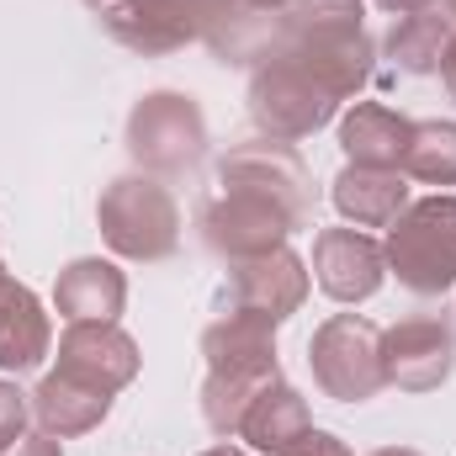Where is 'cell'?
Returning <instances> with one entry per match:
<instances>
[{
  "instance_id": "26",
  "label": "cell",
  "mask_w": 456,
  "mask_h": 456,
  "mask_svg": "<svg viewBox=\"0 0 456 456\" xmlns=\"http://www.w3.org/2000/svg\"><path fill=\"white\" fill-rule=\"evenodd\" d=\"M436 75L446 80V91H452V102H456V32H452V43H446V53H441V69Z\"/></svg>"
},
{
  "instance_id": "25",
  "label": "cell",
  "mask_w": 456,
  "mask_h": 456,
  "mask_svg": "<svg viewBox=\"0 0 456 456\" xmlns=\"http://www.w3.org/2000/svg\"><path fill=\"white\" fill-rule=\"evenodd\" d=\"M387 16H414V11H430V5H441V0H377Z\"/></svg>"
},
{
  "instance_id": "8",
  "label": "cell",
  "mask_w": 456,
  "mask_h": 456,
  "mask_svg": "<svg viewBox=\"0 0 456 456\" xmlns=\"http://www.w3.org/2000/svg\"><path fill=\"white\" fill-rule=\"evenodd\" d=\"M308 303V260L287 244L255 260H233L218 292V314H255L265 324H287Z\"/></svg>"
},
{
  "instance_id": "29",
  "label": "cell",
  "mask_w": 456,
  "mask_h": 456,
  "mask_svg": "<svg viewBox=\"0 0 456 456\" xmlns=\"http://www.w3.org/2000/svg\"><path fill=\"white\" fill-rule=\"evenodd\" d=\"M202 456H244L239 446H213V452H202Z\"/></svg>"
},
{
  "instance_id": "16",
  "label": "cell",
  "mask_w": 456,
  "mask_h": 456,
  "mask_svg": "<svg viewBox=\"0 0 456 456\" xmlns=\"http://www.w3.org/2000/svg\"><path fill=\"white\" fill-rule=\"evenodd\" d=\"M53 345V324L32 287L16 276L0 281V371H32Z\"/></svg>"
},
{
  "instance_id": "10",
  "label": "cell",
  "mask_w": 456,
  "mask_h": 456,
  "mask_svg": "<svg viewBox=\"0 0 456 456\" xmlns=\"http://www.w3.org/2000/svg\"><path fill=\"white\" fill-rule=\"evenodd\" d=\"M218 186L239 191H260L271 202H281L297 224L308 228L314 218V175L303 165V154L281 138H255V143H233L218 159Z\"/></svg>"
},
{
  "instance_id": "13",
  "label": "cell",
  "mask_w": 456,
  "mask_h": 456,
  "mask_svg": "<svg viewBox=\"0 0 456 456\" xmlns=\"http://www.w3.org/2000/svg\"><path fill=\"white\" fill-rule=\"evenodd\" d=\"M138 340L117 324H69L59 335V371L102 393H122L138 377Z\"/></svg>"
},
{
  "instance_id": "31",
  "label": "cell",
  "mask_w": 456,
  "mask_h": 456,
  "mask_svg": "<svg viewBox=\"0 0 456 456\" xmlns=\"http://www.w3.org/2000/svg\"><path fill=\"white\" fill-rule=\"evenodd\" d=\"M86 5H91V11H102V5H107V0H86Z\"/></svg>"
},
{
  "instance_id": "7",
  "label": "cell",
  "mask_w": 456,
  "mask_h": 456,
  "mask_svg": "<svg viewBox=\"0 0 456 456\" xmlns=\"http://www.w3.org/2000/svg\"><path fill=\"white\" fill-rule=\"evenodd\" d=\"M202 244L218 255V260H255V255H271V249H281L292 233H297V218L281 208V202H271V197H260V191H239V186H224L208 208H202Z\"/></svg>"
},
{
  "instance_id": "18",
  "label": "cell",
  "mask_w": 456,
  "mask_h": 456,
  "mask_svg": "<svg viewBox=\"0 0 456 456\" xmlns=\"http://www.w3.org/2000/svg\"><path fill=\"white\" fill-rule=\"evenodd\" d=\"M27 398H32L37 430H48V436H59V441L96 430V425L107 419V409H112V393L86 387V382H75V377H64V371H48V377L37 382V393H27Z\"/></svg>"
},
{
  "instance_id": "28",
  "label": "cell",
  "mask_w": 456,
  "mask_h": 456,
  "mask_svg": "<svg viewBox=\"0 0 456 456\" xmlns=\"http://www.w3.org/2000/svg\"><path fill=\"white\" fill-rule=\"evenodd\" d=\"M371 456H419V452H409V446H382V452H371Z\"/></svg>"
},
{
  "instance_id": "30",
  "label": "cell",
  "mask_w": 456,
  "mask_h": 456,
  "mask_svg": "<svg viewBox=\"0 0 456 456\" xmlns=\"http://www.w3.org/2000/svg\"><path fill=\"white\" fill-rule=\"evenodd\" d=\"M441 5H446V11H452V21H456V0H441Z\"/></svg>"
},
{
  "instance_id": "3",
  "label": "cell",
  "mask_w": 456,
  "mask_h": 456,
  "mask_svg": "<svg viewBox=\"0 0 456 456\" xmlns=\"http://www.w3.org/2000/svg\"><path fill=\"white\" fill-rule=\"evenodd\" d=\"M96 224L107 249L138 265L170 260L181 244V208L159 175H117L96 202Z\"/></svg>"
},
{
  "instance_id": "2",
  "label": "cell",
  "mask_w": 456,
  "mask_h": 456,
  "mask_svg": "<svg viewBox=\"0 0 456 456\" xmlns=\"http://www.w3.org/2000/svg\"><path fill=\"white\" fill-rule=\"evenodd\" d=\"M387 271L398 276L403 292L414 297H446L456 287V197L436 191L409 202L387 224Z\"/></svg>"
},
{
  "instance_id": "19",
  "label": "cell",
  "mask_w": 456,
  "mask_h": 456,
  "mask_svg": "<svg viewBox=\"0 0 456 456\" xmlns=\"http://www.w3.org/2000/svg\"><path fill=\"white\" fill-rule=\"evenodd\" d=\"M414 122L382 102H355L340 122V149L350 165H377V170H398L403 143H409Z\"/></svg>"
},
{
  "instance_id": "5",
  "label": "cell",
  "mask_w": 456,
  "mask_h": 456,
  "mask_svg": "<svg viewBox=\"0 0 456 456\" xmlns=\"http://www.w3.org/2000/svg\"><path fill=\"white\" fill-rule=\"evenodd\" d=\"M127 154L143 175H186L208 154V117L181 91H149L127 112Z\"/></svg>"
},
{
  "instance_id": "23",
  "label": "cell",
  "mask_w": 456,
  "mask_h": 456,
  "mask_svg": "<svg viewBox=\"0 0 456 456\" xmlns=\"http://www.w3.org/2000/svg\"><path fill=\"white\" fill-rule=\"evenodd\" d=\"M27 414H32V398H27L16 382L0 377V446H11V441L27 430Z\"/></svg>"
},
{
  "instance_id": "27",
  "label": "cell",
  "mask_w": 456,
  "mask_h": 456,
  "mask_svg": "<svg viewBox=\"0 0 456 456\" xmlns=\"http://www.w3.org/2000/svg\"><path fill=\"white\" fill-rule=\"evenodd\" d=\"M249 5H255V11H265V16H281L292 0H249Z\"/></svg>"
},
{
  "instance_id": "6",
  "label": "cell",
  "mask_w": 456,
  "mask_h": 456,
  "mask_svg": "<svg viewBox=\"0 0 456 456\" xmlns=\"http://www.w3.org/2000/svg\"><path fill=\"white\" fill-rule=\"evenodd\" d=\"M308 366L324 398L335 403H366L387 387L382 377V330L361 314H335L314 330L308 340Z\"/></svg>"
},
{
  "instance_id": "11",
  "label": "cell",
  "mask_w": 456,
  "mask_h": 456,
  "mask_svg": "<svg viewBox=\"0 0 456 456\" xmlns=\"http://www.w3.org/2000/svg\"><path fill=\"white\" fill-rule=\"evenodd\" d=\"M102 32L143 53V59H159V53H175L186 43L202 37V16H197V0H107L96 11Z\"/></svg>"
},
{
  "instance_id": "15",
  "label": "cell",
  "mask_w": 456,
  "mask_h": 456,
  "mask_svg": "<svg viewBox=\"0 0 456 456\" xmlns=\"http://www.w3.org/2000/svg\"><path fill=\"white\" fill-rule=\"evenodd\" d=\"M345 224L355 228H387L409 208V175L403 170H377V165H345L330 186Z\"/></svg>"
},
{
  "instance_id": "21",
  "label": "cell",
  "mask_w": 456,
  "mask_h": 456,
  "mask_svg": "<svg viewBox=\"0 0 456 456\" xmlns=\"http://www.w3.org/2000/svg\"><path fill=\"white\" fill-rule=\"evenodd\" d=\"M456 21L446 5H430V11H414V16H398L393 32H387V59L403 69V75H436L441 69V53L452 43Z\"/></svg>"
},
{
  "instance_id": "20",
  "label": "cell",
  "mask_w": 456,
  "mask_h": 456,
  "mask_svg": "<svg viewBox=\"0 0 456 456\" xmlns=\"http://www.w3.org/2000/svg\"><path fill=\"white\" fill-rule=\"evenodd\" d=\"M308 430H314L308 398H303L297 387H287V382H271V387L249 403V414H244V425H239V436L265 456H287Z\"/></svg>"
},
{
  "instance_id": "22",
  "label": "cell",
  "mask_w": 456,
  "mask_h": 456,
  "mask_svg": "<svg viewBox=\"0 0 456 456\" xmlns=\"http://www.w3.org/2000/svg\"><path fill=\"white\" fill-rule=\"evenodd\" d=\"M398 170L425 186H456V122H441V117L414 122Z\"/></svg>"
},
{
  "instance_id": "17",
  "label": "cell",
  "mask_w": 456,
  "mask_h": 456,
  "mask_svg": "<svg viewBox=\"0 0 456 456\" xmlns=\"http://www.w3.org/2000/svg\"><path fill=\"white\" fill-rule=\"evenodd\" d=\"M197 16H202V43L224 64H255L276 37V16L255 11L249 0H197Z\"/></svg>"
},
{
  "instance_id": "4",
  "label": "cell",
  "mask_w": 456,
  "mask_h": 456,
  "mask_svg": "<svg viewBox=\"0 0 456 456\" xmlns=\"http://www.w3.org/2000/svg\"><path fill=\"white\" fill-rule=\"evenodd\" d=\"M335 112H340V102L276 43L249 64V117L265 138H281V143L314 138Z\"/></svg>"
},
{
  "instance_id": "24",
  "label": "cell",
  "mask_w": 456,
  "mask_h": 456,
  "mask_svg": "<svg viewBox=\"0 0 456 456\" xmlns=\"http://www.w3.org/2000/svg\"><path fill=\"white\" fill-rule=\"evenodd\" d=\"M0 456H64V446L48 430H21L11 446H0Z\"/></svg>"
},
{
  "instance_id": "9",
  "label": "cell",
  "mask_w": 456,
  "mask_h": 456,
  "mask_svg": "<svg viewBox=\"0 0 456 456\" xmlns=\"http://www.w3.org/2000/svg\"><path fill=\"white\" fill-rule=\"evenodd\" d=\"M456 371V324L446 314H409L382 330V377L398 393H436Z\"/></svg>"
},
{
  "instance_id": "32",
  "label": "cell",
  "mask_w": 456,
  "mask_h": 456,
  "mask_svg": "<svg viewBox=\"0 0 456 456\" xmlns=\"http://www.w3.org/2000/svg\"><path fill=\"white\" fill-rule=\"evenodd\" d=\"M5 276H11V271H5V265H0V281H5Z\"/></svg>"
},
{
  "instance_id": "14",
  "label": "cell",
  "mask_w": 456,
  "mask_h": 456,
  "mask_svg": "<svg viewBox=\"0 0 456 456\" xmlns=\"http://www.w3.org/2000/svg\"><path fill=\"white\" fill-rule=\"evenodd\" d=\"M53 308L69 324H117V314L127 308V276L112 260H69L53 281Z\"/></svg>"
},
{
  "instance_id": "12",
  "label": "cell",
  "mask_w": 456,
  "mask_h": 456,
  "mask_svg": "<svg viewBox=\"0 0 456 456\" xmlns=\"http://www.w3.org/2000/svg\"><path fill=\"white\" fill-rule=\"evenodd\" d=\"M387 276V255L361 228H319L314 233V281L335 303H366L377 297Z\"/></svg>"
},
{
  "instance_id": "1",
  "label": "cell",
  "mask_w": 456,
  "mask_h": 456,
  "mask_svg": "<svg viewBox=\"0 0 456 456\" xmlns=\"http://www.w3.org/2000/svg\"><path fill=\"white\" fill-rule=\"evenodd\" d=\"M202 355H208V382H202V419L213 436L233 441L249 403L281 382L276 361V324L255 314H218L202 330Z\"/></svg>"
}]
</instances>
